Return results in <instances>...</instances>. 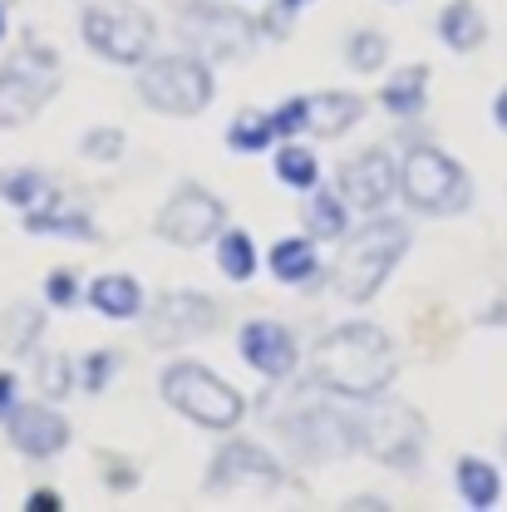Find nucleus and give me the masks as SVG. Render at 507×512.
I'll use <instances>...</instances> for the list:
<instances>
[{"instance_id": "21", "label": "nucleus", "mask_w": 507, "mask_h": 512, "mask_svg": "<svg viewBox=\"0 0 507 512\" xmlns=\"http://www.w3.org/2000/svg\"><path fill=\"white\" fill-rule=\"evenodd\" d=\"M89 306L99 311V316L109 320H133L143 311V286L133 281V276H99L94 286H89Z\"/></svg>"}, {"instance_id": "26", "label": "nucleus", "mask_w": 507, "mask_h": 512, "mask_svg": "<svg viewBox=\"0 0 507 512\" xmlns=\"http://www.w3.org/2000/svg\"><path fill=\"white\" fill-rule=\"evenodd\" d=\"M40 330H45V311H40V306H10V311L0 316V340H5V350H15V355H25V350L40 340Z\"/></svg>"}, {"instance_id": "7", "label": "nucleus", "mask_w": 507, "mask_h": 512, "mask_svg": "<svg viewBox=\"0 0 507 512\" xmlns=\"http://www.w3.org/2000/svg\"><path fill=\"white\" fill-rule=\"evenodd\" d=\"M55 89H60V55L35 35H25V50L0 69V128L30 124Z\"/></svg>"}, {"instance_id": "35", "label": "nucleus", "mask_w": 507, "mask_h": 512, "mask_svg": "<svg viewBox=\"0 0 507 512\" xmlns=\"http://www.w3.org/2000/svg\"><path fill=\"white\" fill-rule=\"evenodd\" d=\"M99 473H104V483H109L114 493H133V488H138V468H133L128 458H119V453H104V458H99Z\"/></svg>"}, {"instance_id": "38", "label": "nucleus", "mask_w": 507, "mask_h": 512, "mask_svg": "<svg viewBox=\"0 0 507 512\" xmlns=\"http://www.w3.org/2000/svg\"><path fill=\"white\" fill-rule=\"evenodd\" d=\"M15 389H20L15 375H0V424H5V414L15 409Z\"/></svg>"}, {"instance_id": "34", "label": "nucleus", "mask_w": 507, "mask_h": 512, "mask_svg": "<svg viewBox=\"0 0 507 512\" xmlns=\"http://www.w3.org/2000/svg\"><path fill=\"white\" fill-rule=\"evenodd\" d=\"M306 124H311V104H306V99H286V104L271 114L276 138H296V133H306Z\"/></svg>"}, {"instance_id": "39", "label": "nucleus", "mask_w": 507, "mask_h": 512, "mask_svg": "<svg viewBox=\"0 0 507 512\" xmlns=\"http://www.w3.org/2000/svg\"><path fill=\"white\" fill-rule=\"evenodd\" d=\"M493 124H498V128H507V89H503V94H498V99H493Z\"/></svg>"}, {"instance_id": "8", "label": "nucleus", "mask_w": 507, "mask_h": 512, "mask_svg": "<svg viewBox=\"0 0 507 512\" xmlns=\"http://www.w3.org/2000/svg\"><path fill=\"white\" fill-rule=\"evenodd\" d=\"M424 419L409 404H370L365 414H355V448H365L375 463L394 468V473H414L424 458Z\"/></svg>"}, {"instance_id": "10", "label": "nucleus", "mask_w": 507, "mask_h": 512, "mask_svg": "<svg viewBox=\"0 0 507 512\" xmlns=\"http://www.w3.org/2000/svg\"><path fill=\"white\" fill-rule=\"evenodd\" d=\"M281 463L271 458V453H261L256 444H227L217 448V458H212V468H207V488L212 493H276L281 488Z\"/></svg>"}, {"instance_id": "28", "label": "nucleus", "mask_w": 507, "mask_h": 512, "mask_svg": "<svg viewBox=\"0 0 507 512\" xmlns=\"http://www.w3.org/2000/svg\"><path fill=\"white\" fill-rule=\"evenodd\" d=\"M0 197H5L10 207L30 212V207H40V202L50 197V183H45L35 168H5V173H0Z\"/></svg>"}, {"instance_id": "33", "label": "nucleus", "mask_w": 507, "mask_h": 512, "mask_svg": "<svg viewBox=\"0 0 507 512\" xmlns=\"http://www.w3.org/2000/svg\"><path fill=\"white\" fill-rule=\"evenodd\" d=\"M114 370H119V350H94L84 365H79V375H84V389L89 394H99V389H109V380H114Z\"/></svg>"}, {"instance_id": "22", "label": "nucleus", "mask_w": 507, "mask_h": 512, "mask_svg": "<svg viewBox=\"0 0 507 512\" xmlns=\"http://www.w3.org/2000/svg\"><path fill=\"white\" fill-rule=\"evenodd\" d=\"M384 109L389 114H399V119H414L419 109H424V99H429V69L424 64H414V69H399L389 84H384Z\"/></svg>"}, {"instance_id": "41", "label": "nucleus", "mask_w": 507, "mask_h": 512, "mask_svg": "<svg viewBox=\"0 0 507 512\" xmlns=\"http://www.w3.org/2000/svg\"><path fill=\"white\" fill-rule=\"evenodd\" d=\"M281 5H286V10H301V5H311V0H281Z\"/></svg>"}, {"instance_id": "40", "label": "nucleus", "mask_w": 507, "mask_h": 512, "mask_svg": "<svg viewBox=\"0 0 507 512\" xmlns=\"http://www.w3.org/2000/svg\"><path fill=\"white\" fill-rule=\"evenodd\" d=\"M5 30H10V25H5V0H0V40H5Z\"/></svg>"}, {"instance_id": "13", "label": "nucleus", "mask_w": 507, "mask_h": 512, "mask_svg": "<svg viewBox=\"0 0 507 512\" xmlns=\"http://www.w3.org/2000/svg\"><path fill=\"white\" fill-rule=\"evenodd\" d=\"M286 439L301 448V453H316V458H335L345 448H355V419L350 414H335L330 404H301L291 409V419H281Z\"/></svg>"}, {"instance_id": "23", "label": "nucleus", "mask_w": 507, "mask_h": 512, "mask_svg": "<svg viewBox=\"0 0 507 512\" xmlns=\"http://www.w3.org/2000/svg\"><path fill=\"white\" fill-rule=\"evenodd\" d=\"M453 483H458V493H463V503H468V508H493V503H498V493H503L498 468H493V463H483V458H463V463L453 468Z\"/></svg>"}, {"instance_id": "37", "label": "nucleus", "mask_w": 507, "mask_h": 512, "mask_svg": "<svg viewBox=\"0 0 507 512\" xmlns=\"http://www.w3.org/2000/svg\"><path fill=\"white\" fill-rule=\"evenodd\" d=\"M60 493H50V488H40V493H30L25 498V512H60Z\"/></svg>"}, {"instance_id": "4", "label": "nucleus", "mask_w": 507, "mask_h": 512, "mask_svg": "<svg viewBox=\"0 0 507 512\" xmlns=\"http://www.w3.org/2000/svg\"><path fill=\"white\" fill-rule=\"evenodd\" d=\"M399 192L424 217H453L473 202L468 173L439 148H409V158L399 163Z\"/></svg>"}, {"instance_id": "12", "label": "nucleus", "mask_w": 507, "mask_h": 512, "mask_svg": "<svg viewBox=\"0 0 507 512\" xmlns=\"http://www.w3.org/2000/svg\"><path fill=\"white\" fill-rule=\"evenodd\" d=\"M217 325V306L202 296V291H168L153 301V311L143 320V335L153 345H183V340H197Z\"/></svg>"}, {"instance_id": "5", "label": "nucleus", "mask_w": 507, "mask_h": 512, "mask_svg": "<svg viewBox=\"0 0 507 512\" xmlns=\"http://www.w3.org/2000/svg\"><path fill=\"white\" fill-rule=\"evenodd\" d=\"M79 30H84V45L109 64H143L148 50H153V40H158L153 15L143 5H133V0H99V5H89Z\"/></svg>"}, {"instance_id": "36", "label": "nucleus", "mask_w": 507, "mask_h": 512, "mask_svg": "<svg viewBox=\"0 0 507 512\" xmlns=\"http://www.w3.org/2000/svg\"><path fill=\"white\" fill-rule=\"evenodd\" d=\"M45 301L60 306V311L79 306V276H74V271H50V276H45Z\"/></svg>"}, {"instance_id": "24", "label": "nucleus", "mask_w": 507, "mask_h": 512, "mask_svg": "<svg viewBox=\"0 0 507 512\" xmlns=\"http://www.w3.org/2000/svg\"><path fill=\"white\" fill-rule=\"evenodd\" d=\"M345 227H350V217H345V197H340V192H316V197L306 202V232H311L316 242L345 237Z\"/></svg>"}, {"instance_id": "18", "label": "nucleus", "mask_w": 507, "mask_h": 512, "mask_svg": "<svg viewBox=\"0 0 507 512\" xmlns=\"http://www.w3.org/2000/svg\"><path fill=\"white\" fill-rule=\"evenodd\" d=\"M439 40H444L448 50H458V55L478 50V45L488 40V20H483V10H478L473 0H448L444 15H439Z\"/></svg>"}, {"instance_id": "19", "label": "nucleus", "mask_w": 507, "mask_h": 512, "mask_svg": "<svg viewBox=\"0 0 507 512\" xmlns=\"http://www.w3.org/2000/svg\"><path fill=\"white\" fill-rule=\"evenodd\" d=\"M311 104V133L320 138H340L345 128H355L365 119V99L360 94H316V99H306Z\"/></svg>"}, {"instance_id": "2", "label": "nucleus", "mask_w": 507, "mask_h": 512, "mask_svg": "<svg viewBox=\"0 0 507 512\" xmlns=\"http://www.w3.org/2000/svg\"><path fill=\"white\" fill-rule=\"evenodd\" d=\"M409 252V222L399 217H375L370 227H360L345 252L335 261V296L340 301H370L389 281V271L399 266V256Z\"/></svg>"}, {"instance_id": "30", "label": "nucleus", "mask_w": 507, "mask_h": 512, "mask_svg": "<svg viewBox=\"0 0 507 512\" xmlns=\"http://www.w3.org/2000/svg\"><path fill=\"white\" fill-rule=\"evenodd\" d=\"M35 384H40L45 399H64V394L79 384V365H74L69 355H40V375H35Z\"/></svg>"}, {"instance_id": "15", "label": "nucleus", "mask_w": 507, "mask_h": 512, "mask_svg": "<svg viewBox=\"0 0 507 512\" xmlns=\"http://www.w3.org/2000/svg\"><path fill=\"white\" fill-rule=\"evenodd\" d=\"M242 360L266 380H286L296 370L301 350L281 320H252V325H242Z\"/></svg>"}, {"instance_id": "32", "label": "nucleus", "mask_w": 507, "mask_h": 512, "mask_svg": "<svg viewBox=\"0 0 507 512\" xmlns=\"http://www.w3.org/2000/svg\"><path fill=\"white\" fill-rule=\"evenodd\" d=\"M79 153L94 158V163H114V158L124 153V133H119V128H89L84 143H79Z\"/></svg>"}, {"instance_id": "16", "label": "nucleus", "mask_w": 507, "mask_h": 512, "mask_svg": "<svg viewBox=\"0 0 507 512\" xmlns=\"http://www.w3.org/2000/svg\"><path fill=\"white\" fill-rule=\"evenodd\" d=\"M5 429H10V444L20 448L25 458H55L69 444V424L50 404H15L5 414Z\"/></svg>"}, {"instance_id": "3", "label": "nucleus", "mask_w": 507, "mask_h": 512, "mask_svg": "<svg viewBox=\"0 0 507 512\" xmlns=\"http://www.w3.org/2000/svg\"><path fill=\"white\" fill-rule=\"evenodd\" d=\"M158 389H163V399H168L183 419L202 424V429H217V434L237 429L242 414H247V404H242V394H237L232 384L217 380L207 365H192V360L168 365Z\"/></svg>"}, {"instance_id": "1", "label": "nucleus", "mask_w": 507, "mask_h": 512, "mask_svg": "<svg viewBox=\"0 0 507 512\" xmlns=\"http://www.w3.org/2000/svg\"><path fill=\"white\" fill-rule=\"evenodd\" d=\"M394 380V345L380 325H335L311 345V384L345 399H380Z\"/></svg>"}, {"instance_id": "6", "label": "nucleus", "mask_w": 507, "mask_h": 512, "mask_svg": "<svg viewBox=\"0 0 507 512\" xmlns=\"http://www.w3.org/2000/svg\"><path fill=\"white\" fill-rule=\"evenodd\" d=\"M138 99L158 114L188 119L212 104V69L192 55H158L138 64Z\"/></svg>"}, {"instance_id": "9", "label": "nucleus", "mask_w": 507, "mask_h": 512, "mask_svg": "<svg viewBox=\"0 0 507 512\" xmlns=\"http://www.w3.org/2000/svg\"><path fill=\"white\" fill-rule=\"evenodd\" d=\"M178 35L188 40L197 55H212V60H247L256 50V20L232 10V5H217V0H197L183 10V25Z\"/></svg>"}, {"instance_id": "31", "label": "nucleus", "mask_w": 507, "mask_h": 512, "mask_svg": "<svg viewBox=\"0 0 507 512\" xmlns=\"http://www.w3.org/2000/svg\"><path fill=\"white\" fill-rule=\"evenodd\" d=\"M345 60L355 64L360 74H375V69L389 60V40H384L380 30H355L350 45H345Z\"/></svg>"}, {"instance_id": "17", "label": "nucleus", "mask_w": 507, "mask_h": 512, "mask_svg": "<svg viewBox=\"0 0 507 512\" xmlns=\"http://www.w3.org/2000/svg\"><path fill=\"white\" fill-rule=\"evenodd\" d=\"M25 232H40V237H74V242H94V237H99V232H94V222H89V212L64 207L55 192H50L40 207H30V212H25Z\"/></svg>"}, {"instance_id": "11", "label": "nucleus", "mask_w": 507, "mask_h": 512, "mask_svg": "<svg viewBox=\"0 0 507 512\" xmlns=\"http://www.w3.org/2000/svg\"><path fill=\"white\" fill-rule=\"evenodd\" d=\"M222 222H227L222 202L207 188L188 183V188L173 192V202L158 212V237L173 242V247H202V242H212L222 232Z\"/></svg>"}, {"instance_id": "14", "label": "nucleus", "mask_w": 507, "mask_h": 512, "mask_svg": "<svg viewBox=\"0 0 507 512\" xmlns=\"http://www.w3.org/2000/svg\"><path fill=\"white\" fill-rule=\"evenodd\" d=\"M394 192H399V168H394V158L384 148H365V153H355L340 168V197H345V207L380 212V207H389Z\"/></svg>"}, {"instance_id": "42", "label": "nucleus", "mask_w": 507, "mask_h": 512, "mask_svg": "<svg viewBox=\"0 0 507 512\" xmlns=\"http://www.w3.org/2000/svg\"><path fill=\"white\" fill-rule=\"evenodd\" d=\"M503 453H507V439H503Z\"/></svg>"}, {"instance_id": "29", "label": "nucleus", "mask_w": 507, "mask_h": 512, "mask_svg": "<svg viewBox=\"0 0 507 512\" xmlns=\"http://www.w3.org/2000/svg\"><path fill=\"white\" fill-rule=\"evenodd\" d=\"M227 143L237 148V153H261L266 143H276V128H271V114H256V109H247L237 124H232V133H227Z\"/></svg>"}, {"instance_id": "20", "label": "nucleus", "mask_w": 507, "mask_h": 512, "mask_svg": "<svg viewBox=\"0 0 507 512\" xmlns=\"http://www.w3.org/2000/svg\"><path fill=\"white\" fill-rule=\"evenodd\" d=\"M271 271L276 281L286 286H311L320 276V256H316V237H286L271 247Z\"/></svg>"}, {"instance_id": "27", "label": "nucleus", "mask_w": 507, "mask_h": 512, "mask_svg": "<svg viewBox=\"0 0 507 512\" xmlns=\"http://www.w3.org/2000/svg\"><path fill=\"white\" fill-rule=\"evenodd\" d=\"M276 178H281L286 188H296V192H316V183H320L316 153H311V148H301V143L281 148V153H276Z\"/></svg>"}, {"instance_id": "25", "label": "nucleus", "mask_w": 507, "mask_h": 512, "mask_svg": "<svg viewBox=\"0 0 507 512\" xmlns=\"http://www.w3.org/2000/svg\"><path fill=\"white\" fill-rule=\"evenodd\" d=\"M217 266H222V276H227V281H252V271H256L252 237H247V232H237V227L217 232Z\"/></svg>"}]
</instances>
